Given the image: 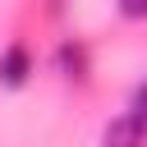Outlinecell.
<instances>
[{
    "label": "cell",
    "mask_w": 147,
    "mask_h": 147,
    "mask_svg": "<svg viewBox=\"0 0 147 147\" xmlns=\"http://www.w3.org/2000/svg\"><path fill=\"white\" fill-rule=\"evenodd\" d=\"M32 51L23 46V41H9L5 46V55H0V83L5 87H23L28 83V74H32Z\"/></svg>",
    "instance_id": "cell-1"
},
{
    "label": "cell",
    "mask_w": 147,
    "mask_h": 147,
    "mask_svg": "<svg viewBox=\"0 0 147 147\" xmlns=\"http://www.w3.org/2000/svg\"><path fill=\"white\" fill-rule=\"evenodd\" d=\"M142 138H147V129H142L133 115H119V119H110V124H106L101 147H142Z\"/></svg>",
    "instance_id": "cell-2"
},
{
    "label": "cell",
    "mask_w": 147,
    "mask_h": 147,
    "mask_svg": "<svg viewBox=\"0 0 147 147\" xmlns=\"http://www.w3.org/2000/svg\"><path fill=\"white\" fill-rule=\"evenodd\" d=\"M55 64H60V74H64L69 83H87V46H83V41H60Z\"/></svg>",
    "instance_id": "cell-3"
},
{
    "label": "cell",
    "mask_w": 147,
    "mask_h": 147,
    "mask_svg": "<svg viewBox=\"0 0 147 147\" xmlns=\"http://www.w3.org/2000/svg\"><path fill=\"white\" fill-rule=\"evenodd\" d=\"M133 119H138V124L147 129V83H142V87L133 92Z\"/></svg>",
    "instance_id": "cell-4"
},
{
    "label": "cell",
    "mask_w": 147,
    "mask_h": 147,
    "mask_svg": "<svg viewBox=\"0 0 147 147\" xmlns=\"http://www.w3.org/2000/svg\"><path fill=\"white\" fill-rule=\"evenodd\" d=\"M124 18H147V0H115Z\"/></svg>",
    "instance_id": "cell-5"
},
{
    "label": "cell",
    "mask_w": 147,
    "mask_h": 147,
    "mask_svg": "<svg viewBox=\"0 0 147 147\" xmlns=\"http://www.w3.org/2000/svg\"><path fill=\"white\" fill-rule=\"evenodd\" d=\"M64 5H69V0H51V14H60V9H64Z\"/></svg>",
    "instance_id": "cell-6"
}]
</instances>
